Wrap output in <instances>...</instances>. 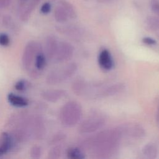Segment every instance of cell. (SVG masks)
<instances>
[{
  "label": "cell",
  "instance_id": "6da1fadb",
  "mask_svg": "<svg viewBox=\"0 0 159 159\" xmlns=\"http://www.w3.org/2000/svg\"><path fill=\"white\" fill-rule=\"evenodd\" d=\"M82 115L81 106L75 101H68L61 107L60 112V119L66 127L75 125L80 120Z\"/></svg>",
  "mask_w": 159,
  "mask_h": 159
},
{
  "label": "cell",
  "instance_id": "7a4b0ae2",
  "mask_svg": "<svg viewBox=\"0 0 159 159\" xmlns=\"http://www.w3.org/2000/svg\"><path fill=\"white\" fill-rule=\"evenodd\" d=\"M78 66L75 63H70L60 70L50 72L46 78V83L50 85L60 83L71 78L77 71Z\"/></svg>",
  "mask_w": 159,
  "mask_h": 159
},
{
  "label": "cell",
  "instance_id": "3957f363",
  "mask_svg": "<svg viewBox=\"0 0 159 159\" xmlns=\"http://www.w3.org/2000/svg\"><path fill=\"white\" fill-rule=\"evenodd\" d=\"M39 44L35 41H29L24 47L22 57V63L24 69L29 71L32 68L33 63L34 62L36 53L38 50Z\"/></svg>",
  "mask_w": 159,
  "mask_h": 159
},
{
  "label": "cell",
  "instance_id": "277c9868",
  "mask_svg": "<svg viewBox=\"0 0 159 159\" xmlns=\"http://www.w3.org/2000/svg\"><path fill=\"white\" fill-rule=\"evenodd\" d=\"M105 124V120L101 117H93L84 120L79 127L81 134H89L101 129Z\"/></svg>",
  "mask_w": 159,
  "mask_h": 159
},
{
  "label": "cell",
  "instance_id": "5b68a950",
  "mask_svg": "<svg viewBox=\"0 0 159 159\" xmlns=\"http://www.w3.org/2000/svg\"><path fill=\"white\" fill-rule=\"evenodd\" d=\"M46 133V127L43 118L39 115L32 116L31 121L32 137L36 140H41Z\"/></svg>",
  "mask_w": 159,
  "mask_h": 159
},
{
  "label": "cell",
  "instance_id": "8992f818",
  "mask_svg": "<svg viewBox=\"0 0 159 159\" xmlns=\"http://www.w3.org/2000/svg\"><path fill=\"white\" fill-rule=\"evenodd\" d=\"M74 47L71 43L66 42H61L58 43L54 60L58 63L67 61L72 57Z\"/></svg>",
  "mask_w": 159,
  "mask_h": 159
},
{
  "label": "cell",
  "instance_id": "52a82bcc",
  "mask_svg": "<svg viewBox=\"0 0 159 159\" xmlns=\"http://www.w3.org/2000/svg\"><path fill=\"white\" fill-rule=\"evenodd\" d=\"M122 135H127L131 137H141L145 134L143 127L139 124H131L120 126Z\"/></svg>",
  "mask_w": 159,
  "mask_h": 159
},
{
  "label": "cell",
  "instance_id": "ba28073f",
  "mask_svg": "<svg viewBox=\"0 0 159 159\" xmlns=\"http://www.w3.org/2000/svg\"><path fill=\"white\" fill-rule=\"evenodd\" d=\"M58 43L53 35H49L46 38L45 43V50L46 57L48 60H53L56 55Z\"/></svg>",
  "mask_w": 159,
  "mask_h": 159
},
{
  "label": "cell",
  "instance_id": "9c48e42d",
  "mask_svg": "<svg viewBox=\"0 0 159 159\" xmlns=\"http://www.w3.org/2000/svg\"><path fill=\"white\" fill-rule=\"evenodd\" d=\"M41 0H30V1L20 7V9L19 11V18L22 22H27L32 13L33 11L36 8L37 5Z\"/></svg>",
  "mask_w": 159,
  "mask_h": 159
},
{
  "label": "cell",
  "instance_id": "30bf717a",
  "mask_svg": "<svg viewBox=\"0 0 159 159\" xmlns=\"http://www.w3.org/2000/svg\"><path fill=\"white\" fill-rule=\"evenodd\" d=\"M56 29L60 33L64 34L65 35H66L70 38H79L83 34L82 29L80 27L74 25L58 26L56 27Z\"/></svg>",
  "mask_w": 159,
  "mask_h": 159
},
{
  "label": "cell",
  "instance_id": "8fae6325",
  "mask_svg": "<svg viewBox=\"0 0 159 159\" xmlns=\"http://www.w3.org/2000/svg\"><path fill=\"white\" fill-rule=\"evenodd\" d=\"M124 89L125 85L123 83H118L113 84L99 91L98 96L99 97H107L114 96L118 93H120V92L124 91Z\"/></svg>",
  "mask_w": 159,
  "mask_h": 159
},
{
  "label": "cell",
  "instance_id": "7c38bea8",
  "mask_svg": "<svg viewBox=\"0 0 159 159\" xmlns=\"http://www.w3.org/2000/svg\"><path fill=\"white\" fill-rule=\"evenodd\" d=\"M14 144L10 134L2 132L0 136V156L7 153L12 148Z\"/></svg>",
  "mask_w": 159,
  "mask_h": 159
},
{
  "label": "cell",
  "instance_id": "4fadbf2b",
  "mask_svg": "<svg viewBox=\"0 0 159 159\" xmlns=\"http://www.w3.org/2000/svg\"><path fill=\"white\" fill-rule=\"evenodd\" d=\"M98 62L101 68L105 70H110L114 65L113 60L109 52L106 50H102L99 55Z\"/></svg>",
  "mask_w": 159,
  "mask_h": 159
},
{
  "label": "cell",
  "instance_id": "5bb4252c",
  "mask_svg": "<svg viewBox=\"0 0 159 159\" xmlns=\"http://www.w3.org/2000/svg\"><path fill=\"white\" fill-rule=\"evenodd\" d=\"M66 94L65 91L62 89H52L45 91L42 93V98L48 102H55L63 98Z\"/></svg>",
  "mask_w": 159,
  "mask_h": 159
},
{
  "label": "cell",
  "instance_id": "9a60e30c",
  "mask_svg": "<svg viewBox=\"0 0 159 159\" xmlns=\"http://www.w3.org/2000/svg\"><path fill=\"white\" fill-rule=\"evenodd\" d=\"M7 99L12 106L18 107H25L29 104V101L27 99L22 96L16 95L13 93H9L8 94Z\"/></svg>",
  "mask_w": 159,
  "mask_h": 159
},
{
  "label": "cell",
  "instance_id": "2e32d148",
  "mask_svg": "<svg viewBox=\"0 0 159 159\" xmlns=\"http://www.w3.org/2000/svg\"><path fill=\"white\" fill-rule=\"evenodd\" d=\"M46 57L45 55H44V53L42 50V48L39 44V48L37 52L35 55V60H34V63H35V68H37L39 70H42L44 67L46 65Z\"/></svg>",
  "mask_w": 159,
  "mask_h": 159
},
{
  "label": "cell",
  "instance_id": "e0dca14e",
  "mask_svg": "<svg viewBox=\"0 0 159 159\" xmlns=\"http://www.w3.org/2000/svg\"><path fill=\"white\" fill-rule=\"evenodd\" d=\"M58 4L61 6L65 11H66L69 19H76L77 17V14L76 12V10L70 2L66 1V0H61L58 2Z\"/></svg>",
  "mask_w": 159,
  "mask_h": 159
},
{
  "label": "cell",
  "instance_id": "ac0fdd59",
  "mask_svg": "<svg viewBox=\"0 0 159 159\" xmlns=\"http://www.w3.org/2000/svg\"><path fill=\"white\" fill-rule=\"evenodd\" d=\"M54 18L55 20L59 23H63L66 22L69 17L63 9V7L59 5L57 6L54 11Z\"/></svg>",
  "mask_w": 159,
  "mask_h": 159
},
{
  "label": "cell",
  "instance_id": "d6986e66",
  "mask_svg": "<svg viewBox=\"0 0 159 159\" xmlns=\"http://www.w3.org/2000/svg\"><path fill=\"white\" fill-rule=\"evenodd\" d=\"M142 152L143 155L148 158H155L158 154V149L157 146L152 143L146 144L143 149Z\"/></svg>",
  "mask_w": 159,
  "mask_h": 159
},
{
  "label": "cell",
  "instance_id": "ffe728a7",
  "mask_svg": "<svg viewBox=\"0 0 159 159\" xmlns=\"http://www.w3.org/2000/svg\"><path fill=\"white\" fill-rule=\"evenodd\" d=\"M145 24L147 25V27L152 31L158 30H159V17L148 16L145 19Z\"/></svg>",
  "mask_w": 159,
  "mask_h": 159
},
{
  "label": "cell",
  "instance_id": "44dd1931",
  "mask_svg": "<svg viewBox=\"0 0 159 159\" xmlns=\"http://www.w3.org/2000/svg\"><path fill=\"white\" fill-rule=\"evenodd\" d=\"M66 155L70 159H83L85 157L83 152L76 147L69 148L66 152Z\"/></svg>",
  "mask_w": 159,
  "mask_h": 159
},
{
  "label": "cell",
  "instance_id": "7402d4cb",
  "mask_svg": "<svg viewBox=\"0 0 159 159\" xmlns=\"http://www.w3.org/2000/svg\"><path fill=\"white\" fill-rule=\"evenodd\" d=\"M71 88L76 95H81L85 91L86 84L83 80H76L73 83Z\"/></svg>",
  "mask_w": 159,
  "mask_h": 159
},
{
  "label": "cell",
  "instance_id": "603a6c76",
  "mask_svg": "<svg viewBox=\"0 0 159 159\" xmlns=\"http://www.w3.org/2000/svg\"><path fill=\"white\" fill-rule=\"evenodd\" d=\"M62 149L61 145H55L53 147L48 153V158L50 159H57L60 158L62 155Z\"/></svg>",
  "mask_w": 159,
  "mask_h": 159
},
{
  "label": "cell",
  "instance_id": "cb8c5ba5",
  "mask_svg": "<svg viewBox=\"0 0 159 159\" xmlns=\"http://www.w3.org/2000/svg\"><path fill=\"white\" fill-rule=\"evenodd\" d=\"M66 138V135L63 132H58L53 135L49 140V145H55L63 141Z\"/></svg>",
  "mask_w": 159,
  "mask_h": 159
},
{
  "label": "cell",
  "instance_id": "d4e9b609",
  "mask_svg": "<svg viewBox=\"0 0 159 159\" xmlns=\"http://www.w3.org/2000/svg\"><path fill=\"white\" fill-rule=\"evenodd\" d=\"M42 155L41 147L38 145H34L31 148L30 156L33 158H39Z\"/></svg>",
  "mask_w": 159,
  "mask_h": 159
},
{
  "label": "cell",
  "instance_id": "484cf974",
  "mask_svg": "<svg viewBox=\"0 0 159 159\" xmlns=\"http://www.w3.org/2000/svg\"><path fill=\"white\" fill-rule=\"evenodd\" d=\"M150 7L152 12L158 17H159V1L150 0Z\"/></svg>",
  "mask_w": 159,
  "mask_h": 159
},
{
  "label": "cell",
  "instance_id": "4316f807",
  "mask_svg": "<svg viewBox=\"0 0 159 159\" xmlns=\"http://www.w3.org/2000/svg\"><path fill=\"white\" fill-rule=\"evenodd\" d=\"M2 24L6 27H12L14 26V22L11 16L4 15L2 17Z\"/></svg>",
  "mask_w": 159,
  "mask_h": 159
},
{
  "label": "cell",
  "instance_id": "83f0119b",
  "mask_svg": "<svg viewBox=\"0 0 159 159\" xmlns=\"http://www.w3.org/2000/svg\"><path fill=\"white\" fill-rule=\"evenodd\" d=\"M10 43L9 37L4 33L0 34V45L7 46Z\"/></svg>",
  "mask_w": 159,
  "mask_h": 159
},
{
  "label": "cell",
  "instance_id": "f1b7e54d",
  "mask_svg": "<svg viewBox=\"0 0 159 159\" xmlns=\"http://www.w3.org/2000/svg\"><path fill=\"white\" fill-rule=\"evenodd\" d=\"M52 6L49 2H44L40 7V12L43 14H47L50 12Z\"/></svg>",
  "mask_w": 159,
  "mask_h": 159
},
{
  "label": "cell",
  "instance_id": "f546056e",
  "mask_svg": "<svg viewBox=\"0 0 159 159\" xmlns=\"http://www.w3.org/2000/svg\"><path fill=\"white\" fill-rule=\"evenodd\" d=\"M25 81L24 80H19L18 81L16 84H15V88L16 90L19 91H22L24 90H25Z\"/></svg>",
  "mask_w": 159,
  "mask_h": 159
},
{
  "label": "cell",
  "instance_id": "4dcf8cb0",
  "mask_svg": "<svg viewBox=\"0 0 159 159\" xmlns=\"http://www.w3.org/2000/svg\"><path fill=\"white\" fill-rule=\"evenodd\" d=\"M142 42L148 45H153L157 43V42L155 39L150 37H144L142 39Z\"/></svg>",
  "mask_w": 159,
  "mask_h": 159
},
{
  "label": "cell",
  "instance_id": "1f68e13d",
  "mask_svg": "<svg viewBox=\"0 0 159 159\" xmlns=\"http://www.w3.org/2000/svg\"><path fill=\"white\" fill-rule=\"evenodd\" d=\"M12 2V0H0V9L7 7Z\"/></svg>",
  "mask_w": 159,
  "mask_h": 159
},
{
  "label": "cell",
  "instance_id": "d6a6232c",
  "mask_svg": "<svg viewBox=\"0 0 159 159\" xmlns=\"http://www.w3.org/2000/svg\"><path fill=\"white\" fill-rule=\"evenodd\" d=\"M156 122L157 125H159V106L157 111V114H156Z\"/></svg>",
  "mask_w": 159,
  "mask_h": 159
},
{
  "label": "cell",
  "instance_id": "836d02e7",
  "mask_svg": "<svg viewBox=\"0 0 159 159\" xmlns=\"http://www.w3.org/2000/svg\"><path fill=\"white\" fill-rule=\"evenodd\" d=\"M19 4H20V7H22L25 4V3L29 1V0H19Z\"/></svg>",
  "mask_w": 159,
  "mask_h": 159
},
{
  "label": "cell",
  "instance_id": "e575fe53",
  "mask_svg": "<svg viewBox=\"0 0 159 159\" xmlns=\"http://www.w3.org/2000/svg\"><path fill=\"white\" fill-rule=\"evenodd\" d=\"M52 1H57V0H52Z\"/></svg>",
  "mask_w": 159,
  "mask_h": 159
},
{
  "label": "cell",
  "instance_id": "d590c367",
  "mask_svg": "<svg viewBox=\"0 0 159 159\" xmlns=\"http://www.w3.org/2000/svg\"><path fill=\"white\" fill-rule=\"evenodd\" d=\"M158 37H159V34H158Z\"/></svg>",
  "mask_w": 159,
  "mask_h": 159
},
{
  "label": "cell",
  "instance_id": "8d00e7d4",
  "mask_svg": "<svg viewBox=\"0 0 159 159\" xmlns=\"http://www.w3.org/2000/svg\"><path fill=\"white\" fill-rule=\"evenodd\" d=\"M158 126H159V125H158Z\"/></svg>",
  "mask_w": 159,
  "mask_h": 159
}]
</instances>
